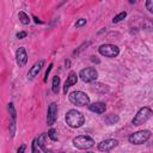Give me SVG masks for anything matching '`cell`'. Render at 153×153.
<instances>
[{"mask_svg": "<svg viewBox=\"0 0 153 153\" xmlns=\"http://www.w3.org/2000/svg\"><path fill=\"white\" fill-rule=\"evenodd\" d=\"M105 121H106L109 124H112V123H115V122L118 121V117L115 116V115H111V120H110V118H105Z\"/></svg>", "mask_w": 153, "mask_h": 153, "instance_id": "obj_20", "label": "cell"}, {"mask_svg": "<svg viewBox=\"0 0 153 153\" xmlns=\"http://www.w3.org/2000/svg\"><path fill=\"white\" fill-rule=\"evenodd\" d=\"M76 80H78L76 74H75L74 72H71L69 75H68V78H67V80H66V82H65V86H63V93H67L68 87L72 86V85H74V84H76Z\"/></svg>", "mask_w": 153, "mask_h": 153, "instance_id": "obj_13", "label": "cell"}, {"mask_svg": "<svg viewBox=\"0 0 153 153\" xmlns=\"http://www.w3.org/2000/svg\"><path fill=\"white\" fill-rule=\"evenodd\" d=\"M99 53L106 57H116L120 54V49L115 44H103L99 47Z\"/></svg>", "mask_w": 153, "mask_h": 153, "instance_id": "obj_7", "label": "cell"}, {"mask_svg": "<svg viewBox=\"0 0 153 153\" xmlns=\"http://www.w3.org/2000/svg\"><path fill=\"white\" fill-rule=\"evenodd\" d=\"M56 115H57V105L55 103H51L48 108V112H47V123L48 126H53L55 120H56Z\"/></svg>", "mask_w": 153, "mask_h": 153, "instance_id": "obj_8", "label": "cell"}, {"mask_svg": "<svg viewBox=\"0 0 153 153\" xmlns=\"http://www.w3.org/2000/svg\"><path fill=\"white\" fill-rule=\"evenodd\" d=\"M16 57H17V63L19 65V67H23L26 63L27 56H26V51L23 47L18 48V50L16 51Z\"/></svg>", "mask_w": 153, "mask_h": 153, "instance_id": "obj_10", "label": "cell"}, {"mask_svg": "<svg viewBox=\"0 0 153 153\" xmlns=\"http://www.w3.org/2000/svg\"><path fill=\"white\" fill-rule=\"evenodd\" d=\"M117 143H118L117 140H115V139H108V140L102 141V142L98 145V149L102 151V152H109V151H111L114 147H116Z\"/></svg>", "mask_w": 153, "mask_h": 153, "instance_id": "obj_9", "label": "cell"}, {"mask_svg": "<svg viewBox=\"0 0 153 153\" xmlns=\"http://www.w3.org/2000/svg\"><path fill=\"white\" fill-rule=\"evenodd\" d=\"M43 65H44V60H39V61H37V62L30 68V71H29V73H27V78H29V79L35 78V76L39 73V71L42 69Z\"/></svg>", "mask_w": 153, "mask_h": 153, "instance_id": "obj_11", "label": "cell"}, {"mask_svg": "<svg viewBox=\"0 0 153 153\" xmlns=\"http://www.w3.org/2000/svg\"><path fill=\"white\" fill-rule=\"evenodd\" d=\"M48 137H50L53 141H56V140H57V133H56V130L51 128V129L48 131Z\"/></svg>", "mask_w": 153, "mask_h": 153, "instance_id": "obj_18", "label": "cell"}, {"mask_svg": "<svg viewBox=\"0 0 153 153\" xmlns=\"http://www.w3.org/2000/svg\"><path fill=\"white\" fill-rule=\"evenodd\" d=\"M18 17H19V20H20V23H22V24L26 25V24H29V23H30V18H29V16H27L25 12H19Z\"/></svg>", "mask_w": 153, "mask_h": 153, "instance_id": "obj_14", "label": "cell"}, {"mask_svg": "<svg viewBox=\"0 0 153 153\" xmlns=\"http://www.w3.org/2000/svg\"><path fill=\"white\" fill-rule=\"evenodd\" d=\"M151 115H152V110H151V108H148V106L141 108V109L137 111V114L134 116V118H133L131 122H133L134 126L143 124L145 122H147V120L151 117Z\"/></svg>", "mask_w": 153, "mask_h": 153, "instance_id": "obj_4", "label": "cell"}, {"mask_svg": "<svg viewBox=\"0 0 153 153\" xmlns=\"http://www.w3.org/2000/svg\"><path fill=\"white\" fill-rule=\"evenodd\" d=\"M84 115L80 112V111H76L74 109L69 110L67 114H66V122L69 127L72 128H79L84 124Z\"/></svg>", "mask_w": 153, "mask_h": 153, "instance_id": "obj_1", "label": "cell"}, {"mask_svg": "<svg viewBox=\"0 0 153 153\" xmlns=\"http://www.w3.org/2000/svg\"><path fill=\"white\" fill-rule=\"evenodd\" d=\"M85 24H86V19L81 18V19H79V20L75 23V26H76V27H79V26H82V25H85Z\"/></svg>", "mask_w": 153, "mask_h": 153, "instance_id": "obj_22", "label": "cell"}, {"mask_svg": "<svg viewBox=\"0 0 153 153\" xmlns=\"http://www.w3.org/2000/svg\"><path fill=\"white\" fill-rule=\"evenodd\" d=\"M88 105V110H91L92 112H97V114H103L106 109L105 104L104 103H100V102H96V103H92V104H87Z\"/></svg>", "mask_w": 153, "mask_h": 153, "instance_id": "obj_12", "label": "cell"}, {"mask_svg": "<svg viewBox=\"0 0 153 153\" xmlns=\"http://www.w3.org/2000/svg\"><path fill=\"white\" fill-rule=\"evenodd\" d=\"M24 151H25V145H22V146L17 149V152H18V153H22V152H24Z\"/></svg>", "mask_w": 153, "mask_h": 153, "instance_id": "obj_26", "label": "cell"}, {"mask_svg": "<svg viewBox=\"0 0 153 153\" xmlns=\"http://www.w3.org/2000/svg\"><path fill=\"white\" fill-rule=\"evenodd\" d=\"M51 67H53V63H50V65H49V67H48V69L45 71V76H44V81H47V80H48V75H49V73H50V71H51Z\"/></svg>", "mask_w": 153, "mask_h": 153, "instance_id": "obj_23", "label": "cell"}, {"mask_svg": "<svg viewBox=\"0 0 153 153\" xmlns=\"http://www.w3.org/2000/svg\"><path fill=\"white\" fill-rule=\"evenodd\" d=\"M149 136H151L149 130H139V131L131 134L128 137V140L133 145H142L143 142H146L149 139Z\"/></svg>", "mask_w": 153, "mask_h": 153, "instance_id": "obj_5", "label": "cell"}, {"mask_svg": "<svg viewBox=\"0 0 153 153\" xmlns=\"http://www.w3.org/2000/svg\"><path fill=\"white\" fill-rule=\"evenodd\" d=\"M73 145L79 149H88V148L93 147L94 140L90 136L80 135V136H76L73 139Z\"/></svg>", "mask_w": 153, "mask_h": 153, "instance_id": "obj_3", "label": "cell"}, {"mask_svg": "<svg viewBox=\"0 0 153 153\" xmlns=\"http://www.w3.org/2000/svg\"><path fill=\"white\" fill-rule=\"evenodd\" d=\"M36 145H37V140L35 139L32 141V152H36Z\"/></svg>", "mask_w": 153, "mask_h": 153, "instance_id": "obj_25", "label": "cell"}, {"mask_svg": "<svg viewBox=\"0 0 153 153\" xmlns=\"http://www.w3.org/2000/svg\"><path fill=\"white\" fill-rule=\"evenodd\" d=\"M69 100H71V103H73L75 105L85 106L90 103V97L82 91H74L69 94Z\"/></svg>", "mask_w": 153, "mask_h": 153, "instance_id": "obj_2", "label": "cell"}, {"mask_svg": "<svg viewBox=\"0 0 153 153\" xmlns=\"http://www.w3.org/2000/svg\"><path fill=\"white\" fill-rule=\"evenodd\" d=\"M79 76H80V79H81L82 81H85V82H91V81H94V80L97 79L98 73H97L96 68H93V67H86V68H84V69L80 71Z\"/></svg>", "mask_w": 153, "mask_h": 153, "instance_id": "obj_6", "label": "cell"}, {"mask_svg": "<svg viewBox=\"0 0 153 153\" xmlns=\"http://www.w3.org/2000/svg\"><path fill=\"white\" fill-rule=\"evenodd\" d=\"M8 111L11 112V116H12V120H16V110H14V106H13V103H10V104H8Z\"/></svg>", "mask_w": 153, "mask_h": 153, "instance_id": "obj_19", "label": "cell"}, {"mask_svg": "<svg viewBox=\"0 0 153 153\" xmlns=\"http://www.w3.org/2000/svg\"><path fill=\"white\" fill-rule=\"evenodd\" d=\"M146 7L149 12H152L153 11V0H147L146 1Z\"/></svg>", "mask_w": 153, "mask_h": 153, "instance_id": "obj_21", "label": "cell"}, {"mask_svg": "<svg viewBox=\"0 0 153 153\" xmlns=\"http://www.w3.org/2000/svg\"><path fill=\"white\" fill-rule=\"evenodd\" d=\"M126 16H127V12H121V13H118L117 16H115V17H114L112 22H114V23H118V22H121L122 19H124V18H126Z\"/></svg>", "mask_w": 153, "mask_h": 153, "instance_id": "obj_17", "label": "cell"}, {"mask_svg": "<svg viewBox=\"0 0 153 153\" xmlns=\"http://www.w3.org/2000/svg\"><path fill=\"white\" fill-rule=\"evenodd\" d=\"M26 36V32L25 31H22V32H18L17 33V38H24Z\"/></svg>", "mask_w": 153, "mask_h": 153, "instance_id": "obj_24", "label": "cell"}, {"mask_svg": "<svg viewBox=\"0 0 153 153\" xmlns=\"http://www.w3.org/2000/svg\"><path fill=\"white\" fill-rule=\"evenodd\" d=\"M45 137H47V135H45V134H42L38 139H36V140H37V142H38V146H39L43 151H47V149H45V147H44V140H45Z\"/></svg>", "mask_w": 153, "mask_h": 153, "instance_id": "obj_16", "label": "cell"}, {"mask_svg": "<svg viewBox=\"0 0 153 153\" xmlns=\"http://www.w3.org/2000/svg\"><path fill=\"white\" fill-rule=\"evenodd\" d=\"M59 88H60V78L57 75H55L53 78V92L54 93H57L59 92Z\"/></svg>", "mask_w": 153, "mask_h": 153, "instance_id": "obj_15", "label": "cell"}]
</instances>
